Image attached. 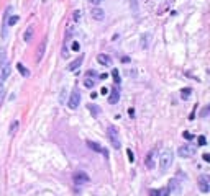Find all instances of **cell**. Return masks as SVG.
I'll return each mask as SVG.
<instances>
[{
    "label": "cell",
    "instance_id": "2",
    "mask_svg": "<svg viewBox=\"0 0 210 196\" xmlns=\"http://www.w3.org/2000/svg\"><path fill=\"white\" fill-rule=\"evenodd\" d=\"M107 137H108V141H110L112 147L113 149H120V136H118V129L115 126H108V129H107Z\"/></svg>",
    "mask_w": 210,
    "mask_h": 196
},
{
    "label": "cell",
    "instance_id": "35",
    "mask_svg": "<svg viewBox=\"0 0 210 196\" xmlns=\"http://www.w3.org/2000/svg\"><path fill=\"white\" fill-rule=\"evenodd\" d=\"M102 2H104V0H90V3H92V5H95V7H98Z\"/></svg>",
    "mask_w": 210,
    "mask_h": 196
},
{
    "label": "cell",
    "instance_id": "38",
    "mask_svg": "<svg viewBox=\"0 0 210 196\" xmlns=\"http://www.w3.org/2000/svg\"><path fill=\"white\" fill-rule=\"evenodd\" d=\"M184 137H185V139H192V134H189V132H184Z\"/></svg>",
    "mask_w": 210,
    "mask_h": 196
},
{
    "label": "cell",
    "instance_id": "5",
    "mask_svg": "<svg viewBox=\"0 0 210 196\" xmlns=\"http://www.w3.org/2000/svg\"><path fill=\"white\" fill-rule=\"evenodd\" d=\"M72 180H74V183H77V185H85V183L90 182V178H89V175L85 173V172H76L74 175H72Z\"/></svg>",
    "mask_w": 210,
    "mask_h": 196
},
{
    "label": "cell",
    "instance_id": "7",
    "mask_svg": "<svg viewBox=\"0 0 210 196\" xmlns=\"http://www.w3.org/2000/svg\"><path fill=\"white\" fill-rule=\"evenodd\" d=\"M10 72H12V67H10V64L3 61V62L0 64V82H2V84L5 82L7 78H8V75H10Z\"/></svg>",
    "mask_w": 210,
    "mask_h": 196
},
{
    "label": "cell",
    "instance_id": "22",
    "mask_svg": "<svg viewBox=\"0 0 210 196\" xmlns=\"http://www.w3.org/2000/svg\"><path fill=\"white\" fill-rule=\"evenodd\" d=\"M17 69H18V72L23 75V77H28V75H30V70H28V69H25V67H23V64H17Z\"/></svg>",
    "mask_w": 210,
    "mask_h": 196
},
{
    "label": "cell",
    "instance_id": "19",
    "mask_svg": "<svg viewBox=\"0 0 210 196\" xmlns=\"http://www.w3.org/2000/svg\"><path fill=\"white\" fill-rule=\"evenodd\" d=\"M45 47H46V39H43V41H41V46L38 47V56H36L38 61H41L43 56H45Z\"/></svg>",
    "mask_w": 210,
    "mask_h": 196
},
{
    "label": "cell",
    "instance_id": "26",
    "mask_svg": "<svg viewBox=\"0 0 210 196\" xmlns=\"http://www.w3.org/2000/svg\"><path fill=\"white\" fill-rule=\"evenodd\" d=\"M3 97H5V88H3V84L0 82V106L3 103Z\"/></svg>",
    "mask_w": 210,
    "mask_h": 196
},
{
    "label": "cell",
    "instance_id": "1",
    "mask_svg": "<svg viewBox=\"0 0 210 196\" xmlns=\"http://www.w3.org/2000/svg\"><path fill=\"white\" fill-rule=\"evenodd\" d=\"M174 162V154H172V150L171 149H164L161 152V155H159V168L166 172L167 168H171V165Z\"/></svg>",
    "mask_w": 210,
    "mask_h": 196
},
{
    "label": "cell",
    "instance_id": "25",
    "mask_svg": "<svg viewBox=\"0 0 210 196\" xmlns=\"http://www.w3.org/2000/svg\"><path fill=\"white\" fill-rule=\"evenodd\" d=\"M17 129H18V121H13V123L10 124V136H13V134L17 132Z\"/></svg>",
    "mask_w": 210,
    "mask_h": 196
},
{
    "label": "cell",
    "instance_id": "31",
    "mask_svg": "<svg viewBox=\"0 0 210 196\" xmlns=\"http://www.w3.org/2000/svg\"><path fill=\"white\" fill-rule=\"evenodd\" d=\"M72 16H74V20H76V21H79V20H80V10H76Z\"/></svg>",
    "mask_w": 210,
    "mask_h": 196
},
{
    "label": "cell",
    "instance_id": "13",
    "mask_svg": "<svg viewBox=\"0 0 210 196\" xmlns=\"http://www.w3.org/2000/svg\"><path fill=\"white\" fill-rule=\"evenodd\" d=\"M154 159H156V150L153 149L150 154H148L146 160H144V163H146V167H148V168H154Z\"/></svg>",
    "mask_w": 210,
    "mask_h": 196
},
{
    "label": "cell",
    "instance_id": "10",
    "mask_svg": "<svg viewBox=\"0 0 210 196\" xmlns=\"http://www.w3.org/2000/svg\"><path fill=\"white\" fill-rule=\"evenodd\" d=\"M87 145L90 147L92 150H95V152H100V154H104L105 157H108V152H107V149H104L100 144H97V142H92V141H87Z\"/></svg>",
    "mask_w": 210,
    "mask_h": 196
},
{
    "label": "cell",
    "instance_id": "12",
    "mask_svg": "<svg viewBox=\"0 0 210 196\" xmlns=\"http://www.w3.org/2000/svg\"><path fill=\"white\" fill-rule=\"evenodd\" d=\"M82 61H84V56H79L76 61H72L71 64L67 65V70L69 72H74V70H77L79 67H80V64H82Z\"/></svg>",
    "mask_w": 210,
    "mask_h": 196
},
{
    "label": "cell",
    "instance_id": "24",
    "mask_svg": "<svg viewBox=\"0 0 210 196\" xmlns=\"http://www.w3.org/2000/svg\"><path fill=\"white\" fill-rule=\"evenodd\" d=\"M18 21V16L17 15H13V16H8V20H7V26H13L15 23Z\"/></svg>",
    "mask_w": 210,
    "mask_h": 196
},
{
    "label": "cell",
    "instance_id": "37",
    "mask_svg": "<svg viewBox=\"0 0 210 196\" xmlns=\"http://www.w3.org/2000/svg\"><path fill=\"white\" fill-rule=\"evenodd\" d=\"M100 95H104V97H105V95H108V90H107V88L104 87V88L100 90Z\"/></svg>",
    "mask_w": 210,
    "mask_h": 196
},
{
    "label": "cell",
    "instance_id": "29",
    "mask_svg": "<svg viewBox=\"0 0 210 196\" xmlns=\"http://www.w3.org/2000/svg\"><path fill=\"white\" fill-rule=\"evenodd\" d=\"M199 145H207V139H205V136H199Z\"/></svg>",
    "mask_w": 210,
    "mask_h": 196
},
{
    "label": "cell",
    "instance_id": "9",
    "mask_svg": "<svg viewBox=\"0 0 210 196\" xmlns=\"http://www.w3.org/2000/svg\"><path fill=\"white\" fill-rule=\"evenodd\" d=\"M108 101H110V105H117L118 100H120V88L118 87H113L110 91H108Z\"/></svg>",
    "mask_w": 210,
    "mask_h": 196
},
{
    "label": "cell",
    "instance_id": "28",
    "mask_svg": "<svg viewBox=\"0 0 210 196\" xmlns=\"http://www.w3.org/2000/svg\"><path fill=\"white\" fill-rule=\"evenodd\" d=\"M84 85H85V87H87V88H92V87L95 85V82H94V80H89V78H87V80H85V82H84Z\"/></svg>",
    "mask_w": 210,
    "mask_h": 196
},
{
    "label": "cell",
    "instance_id": "32",
    "mask_svg": "<svg viewBox=\"0 0 210 196\" xmlns=\"http://www.w3.org/2000/svg\"><path fill=\"white\" fill-rule=\"evenodd\" d=\"M87 77H98V74L95 70H87Z\"/></svg>",
    "mask_w": 210,
    "mask_h": 196
},
{
    "label": "cell",
    "instance_id": "23",
    "mask_svg": "<svg viewBox=\"0 0 210 196\" xmlns=\"http://www.w3.org/2000/svg\"><path fill=\"white\" fill-rule=\"evenodd\" d=\"M150 44V34H143L141 36V47H148Z\"/></svg>",
    "mask_w": 210,
    "mask_h": 196
},
{
    "label": "cell",
    "instance_id": "11",
    "mask_svg": "<svg viewBox=\"0 0 210 196\" xmlns=\"http://www.w3.org/2000/svg\"><path fill=\"white\" fill-rule=\"evenodd\" d=\"M92 18L97 20V21H102V20H105V12L102 10V8H98V7H95V8H92Z\"/></svg>",
    "mask_w": 210,
    "mask_h": 196
},
{
    "label": "cell",
    "instance_id": "6",
    "mask_svg": "<svg viewBox=\"0 0 210 196\" xmlns=\"http://www.w3.org/2000/svg\"><path fill=\"white\" fill-rule=\"evenodd\" d=\"M79 103H80V93L77 90H74L71 93V98H69V101H67V106L71 108V110H77Z\"/></svg>",
    "mask_w": 210,
    "mask_h": 196
},
{
    "label": "cell",
    "instance_id": "30",
    "mask_svg": "<svg viewBox=\"0 0 210 196\" xmlns=\"http://www.w3.org/2000/svg\"><path fill=\"white\" fill-rule=\"evenodd\" d=\"M71 47H72V51H79V49H80V44H79L77 41H74V43H72V46H71Z\"/></svg>",
    "mask_w": 210,
    "mask_h": 196
},
{
    "label": "cell",
    "instance_id": "27",
    "mask_svg": "<svg viewBox=\"0 0 210 196\" xmlns=\"http://www.w3.org/2000/svg\"><path fill=\"white\" fill-rule=\"evenodd\" d=\"M126 155H128V160H130L131 163L135 162V154L131 152V149H126Z\"/></svg>",
    "mask_w": 210,
    "mask_h": 196
},
{
    "label": "cell",
    "instance_id": "15",
    "mask_svg": "<svg viewBox=\"0 0 210 196\" xmlns=\"http://www.w3.org/2000/svg\"><path fill=\"white\" fill-rule=\"evenodd\" d=\"M150 196H169V189H167V186L161 189H151Z\"/></svg>",
    "mask_w": 210,
    "mask_h": 196
},
{
    "label": "cell",
    "instance_id": "3",
    "mask_svg": "<svg viewBox=\"0 0 210 196\" xmlns=\"http://www.w3.org/2000/svg\"><path fill=\"white\" fill-rule=\"evenodd\" d=\"M195 152H197V147L194 145V144H184V145H181L179 150H177L179 157H182V159L194 157V155H195Z\"/></svg>",
    "mask_w": 210,
    "mask_h": 196
},
{
    "label": "cell",
    "instance_id": "33",
    "mask_svg": "<svg viewBox=\"0 0 210 196\" xmlns=\"http://www.w3.org/2000/svg\"><path fill=\"white\" fill-rule=\"evenodd\" d=\"M89 110H90L92 113H94V114H97V113H98V108H97V106H92V105L89 106Z\"/></svg>",
    "mask_w": 210,
    "mask_h": 196
},
{
    "label": "cell",
    "instance_id": "36",
    "mask_svg": "<svg viewBox=\"0 0 210 196\" xmlns=\"http://www.w3.org/2000/svg\"><path fill=\"white\" fill-rule=\"evenodd\" d=\"M203 160H205V162H210V154H203Z\"/></svg>",
    "mask_w": 210,
    "mask_h": 196
},
{
    "label": "cell",
    "instance_id": "21",
    "mask_svg": "<svg viewBox=\"0 0 210 196\" xmlns=\"http://www.w3.org/2000/svg\"><path fill=\"white\" fill-rule=\"evenodd\" d=\"M112 77H113V82H115V84L120 85V80H122V78H120V72H118V69H113V70H112Z\"/></svg>",
    "mask_w": 210,
    "mask_h": 196
},
{
    "label": "cell",
    "instance_id": "17",
    "mask_svg": "<svg viewBox=\"0 0 210 196\" xmlns=\"http://www.w3.org/2000/svg\"><path fill=\"white\" fill-rule=\"evenodd\" d=\"M167 189H169V193H172V191L179 193V189H181V183L177 182V180H172V182H169V186H167Z\"/></svg>",
    "mask_w": 210,
    "mask_h": 196
},
{
    "label": "cell",
    "instance_id": "8",
    "mask_svg": "<svg viewBox=\"0 0 210 196\" xmlns=\"http://www.w3.org/2000/svg\"><path fill=\"white\" fill-rule=\"evenodd\" d=\"M199 189H200L202 193H209L210 191V178L207 175L199 176Z\"/></svg>",
    "mask_w": 210,
    "mask_h": 196
},
{
    "label": "cell",
    "instance_id": "34",
    "mask_svg": "<svg viewBox=\"0 0 210 196\" xmlns=\"http://www.w3.org/2000/svg\"><path fill=\"white\" fill-rule=\"evenodd\" d=\"M209 110H210L209 106H205V108H203V110H202V118H205V116H207V114H209Z\"/></svg>",
    "mask_w": 210,
    "mask_h": 196
},
{
    "label": "cell",
    "instance_id": "18",
    "mask_svg": "<svg viewBox=\"0 0 210 196\" xmlns=\"http://www.w3.org/2000/svg\"><path fill=\"white\" fill-rule=\"evenodd\" d=\"M130 8H131V13L138 16L140 15V8H138V0H130Z\"/></svg>",
    "mask_w": 210,
    "mask_h": 196
},
{
    "label": "cell",
    "instance_id": "4",
    "mask_svg": "<svg viewBox=\"0 0 210 196\" xmlns=\"http://www.w3.org/2000/svg\"><path fill=\"white\" fill-rule=\"evenodd\" d=\"M13 12V7L8 5L5 8V12H3V20H2V31H0V36H2V39H7V36H8V26H7V20H8V16L12 15Z\"/></svg>",
    "mask_w": 210,
    "mask_h": 196
},
{
    "label": "cell",
    "instance_id": "14",
    "mask_svg": "<svg viewBox=\"0 0 210 196\" xmlns=\"http://www.w3.org/2000/svg\"><path fill=\"white\" fill-rule=\"evenodd\" d=\"M97 62L100 65H112V57L108 56V54H98Z\"/></svg>",
    "mask_w": 210,
    "mask_h": 196
},
{
    "label": "cell",
    "instance_id": "20",
    "mask_svg": "<svg viewBox=\"0 0 210 196\" xmlns=\"http://www.w3.org/2000/svg\"><path fill=\"white\" fill-rule=\"evenodd\" d=\"M190 95H192V90H190V88H182V90H181V98H182V100H189Z\"/></svg>",
    "mask_w": 210,
    "mask_h": 196
},
{
    "label": "cell",
    "instance_id": "16",
    "mask_svg": "<svg viewBox=\"0 0 210 196\" xmlns=\"http://www.w3.org/2000/svg\"><path fill=\"white\" fill-rule=\"evenodd\" d=\"M33 33H35L33 26H28V28H26V31L23 33V41H25V43H30V41H31V38H33Z\"/></svg>",
    "mask_w": 210,
    "mask_h": 196
}]
</instances>
